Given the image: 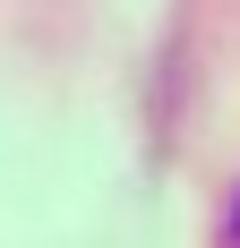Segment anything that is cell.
Wrapping results in <instances>:
<instances>
[{"mask_svg": "<svg viewBox=\"0 0 240 248\" xmlns=\"http://www.w3.org/2000/svg\"><path fill=\"white\" fill-rule=\"evenodd\" d=\"M232 240H240V197H232Z\"/></svg>", "mask_w": 240, "mask_h": 248, "instance_id": "cell-1", "label": "cell"}]
</instances>
